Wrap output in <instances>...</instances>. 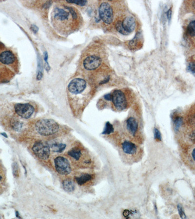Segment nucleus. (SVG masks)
<instances>
[{
	"instance_id": "f257e3e1",
	"label": "nucleus",
	"mask_w": 195,
	"mask_h": 219,
	"mask_svg": "<svg viewBox=\"0 0 195 219\" xmlns=\"http://www.w3.org/2000/svg\"><path fill=\"white\" fill-rule=\"evenodd\" d=\"M36 130L43 136H50L56 133L59 129V126L54 120L44 119L38 121L35 124Z\"/></svg>"
},
{
	"instance_id": "f03ea898",
	"label": "nucleus",
	"mask_w": 195,
	"mask_h": 219,
	"mask_svg": "<svg viewBox=\"0 0 195 219\" xmlns=\"http://www.w3.org/2000/svg\"><path fill=\"white\" fill-rule=\"evenodd\" d=\"M32 150L36 156L42 160H46L50 156V146L46 142L42 141L36 142L33 146Z\"/></svg>"
},
{
	"instance_id": "7ed1b4c3",
	"label": "nucleus",
	"mask_w": 195,
	"mask_h": 219,
	"mask_svg": "<svg viewBox=\"0 0 195 219\" xmlns=\"http://www.w3.org/2000/svg\"><path fill=\"white\" fill-rule=\"evenodd\" d=\"M99 15L101 19L106 24H110L113 21V11L107 2H102L99 8Z\"/></svg>"
},
{
	"instance_id": "20e7f679",
	"label": "nucleus",
	"mask_w": 195,
	"mask_h": 219,
	"mask_svg": "<svg viewBox=\"0 0 195 219\" xmlns=\"http://www.w3.org/2000/svg\"><path fill=\"white\" fill-rule=\"evenodd\" d=\"M112 101L115 107L118 110H123L127 105L125 94L120 90H116L112 94Z\"/></svg>"
},
{
	"instance_id": "39448f33",
	"label": "nucleus",
	"mask_w": 195,
	"mask_h": 219,
	"mask_svg": "<svg viewBox=\"0 0 195 219\" xmlns=\"http://www.w3.org/2000/svg\"><path fill=\"white\" fill-rule=\"evenodd\" d=\"M56 171L61 175H67L71 171L69 162L64 157L59 156L54 160Z\"/></svg>"
},
{
	"instance_id": "423d86ee",
	"label": "nucleus",
	"mask_w": 195,
	"mask_h": 219,
	"mask_svg": "<svg viewBox=\"0 0 195 219\" xmlns=\"http://www.w3.org/2000/svg\"><path fill=\"white\" fill-rule=\"evenodd\" d=\"M15 112L18 115L25 119H29L32 115L34 108L29 104H17L15 106Z\"/></svg>"
},
{
	"instance_id": "0eeeda50",
	"label": "nucleus",
	"mask_w": 195,
	"mask_h": 219,
	"mask_svg": "<svg viewBox=\"0 0 195 219\" xmlns=\"http://www.w3.org/2000/svg\"><path fill=\"white\" fill-rule=\"evenodd\" d=\"M87 86V82L83 79L75 78L71 81L69 85V89L71 93L80 94L83 92Z\"/></svg>"
},
{
	"instance_id": "6e6552de",
	"label": "nucleus",
	"mask_w": 195,
	"mask_h": 219,
	"mask_svg": "<svg viewBox=\"0 0 195 219\" xmlns=\"http://www.w3.org/2000/svg\"><path fill=\"white\" fill-rule=\"evenodd\" d=\"M102 63L100 58L96 56H90L84 59L83 65L84 68L88 70H93L97 68Z\"/></svg>"
},
{
	"instance_id": "1a4fd4ad",
	"label": "nucleus",
	"mask_w": 195,
	"mask_h": 219,
	"mask_svg": "<svg viewBox=\"0 0 195 219\" xmlns=\"http://www.w3.org/2000/svg\"><path fill=\"white\" fill-rule=\"evenodd\" d=\"M122 25L125 31L127 33L132 32L136 27V21L132 16H128L124 19Z\"/></svg>"
},
{
	"instance_id": "9d476101",
	"label": "nucleus",
	"mask_w": 195,
	"mask_h": 219,
	"mask_svg": "<svg viewBox=\"0 0 195 219\" xmlns=\"http://www.w3.org/2000/svg\"><path fill=\"white\" fill-rule=\"evenodd\" d=\"M15 57L10 51H6L2 53L0 55L1 62L4 64L9 65L15 61Z\"/></svg>"
},
{
	"instance_id": "9b49d317",
	"label": "nucleus",
	"mask_w": 195,
	"mask_h": 219,
	"mask_svg": "<svg viewBox=\"0 0 195 219\" xmlns=\"http://www.w3.org/2000/svg\"><path fill=\"white\" fill-rule=\"evenodd\" d=\"M53 16L56 20L64 22L69 19V14L64 9L56 8L54 10Z\"/></svg>"
},
{
	"instance_id": "f8f14e48",
	"label": "nucleus",
	"mask_w": 195,
	"mask_h": 219,
	"mask_svg": "<svg viewBox=\"0 0 195 219\" xmlns=\"http://www.w3.org/2000/svg\"><path fill=\"white\" fill-rule=\"evenodd\" d=\"M127 129L133 136H135L138 130V124L136 119L133 117L129 118L126 121Z\"/></svg>"
},
{
	"instance_id": "ddd939ff",
	"label": "nucleus",
	"mask_w": 195,
	"mask_h": 219,
	"mask_svg": "<svg viewBox=\"0 0 195 219\" xmlns=\"http://www.w3.org/2000/svg\"><path fill=\"white\" fill-rule=\"evenodd\" d=\"M122 148L123 151L126 154H133L137 151V147L134 143L129 141H126L122 144Z\"/></svg>"
},
{
	"instance_id": "4468645a",
	"label": "nucleus",
	"mask_w": 195,
	"mask_h": 219,
	"mask_svg": "<svg viewBox=\"0 0 195 219\" xmlns=\"http://www.w3.org/2000/svg\"><path fill=\"white\" fill-rule=\"evenodd\" d=\"M63 188L67 192H72L75 190V184L73 181L67 179L64 180L63 183Z\"/></svg>"
},
{
	"instance_id": "2eb2a0df",
	"label": "nucleus",
	"mask_w": 195,
	"mask_h": 219,
	"mask_svg": "<svg viewBox=\"0 0 195 219\" xmlns=\"http://www.w3.org/2000/svg\"><path fill=\"white\" fill-rule=\"evenodd\" d=\"M91 178H92V177L90 175L85 174V175H82L80 177H76V180L78 184L82 185V184H84L88 182V181L91 180Z\"/></svg>"
},
{
	"instance_id": "dca6fc26",
	"label": "nucleus",
	"mask_w": 195,
	"mask_h": 219,
	"mask_svg": "<svg viewBox=\"0 0 195 219\" xmlns=\"http://www.w3.org/2000/svg\"><path fill=\"white\" fill-rule=\"evenodd\" d=\"M187 33L192 37L195 36V20L192 21L187 27Z\"/></svg>"
},
{
	"instance_id": "f3484780",
	"label": "nucleus",
	"mask_w": 195,
	"mask_h": 219,
	"mask_svg": "<svg viewBox=\"0 0 195 219\" xmlns=\"http://www.w3.org/2000/svg\"><path fill=\"white\" fill-rule=\"evenodd\" d=\"M69 154L74 159L78 160L81 157V151L78 149H73L69 151Z\"/></svg>"
},
{
	"instance_id": "a211bd4d",
	"label": "nucleus",
	"mask_w": 195,
	"mask_h": 219,
	"mask_svg": "<svg viewBox=\"0 0 195 219\" xmlns=\"http://www.w3.org/2000/svg\"><path fill=\"white\" fill-rule=\"evenodd\" d=\"M52 149L55 152H61L65 149L66 145L64 144H54L51 146Z\"/></svg>"
},
{
	"instance_id": "6ab92c4d",
	"label": "nucleus",
	"mask_w": 195,
	"mask_h": 219,
	"mask_svg": "<svg viewBox=\"0 0 195 219\" xmlns=\"http://www.w3.org/2000/svg\"><path fill=\"white\" fill-rule=\"evenodd\" d=\"M114 132V128L112 124L109 122H107L104 128V131L102 133L103 134H109Z\"/></svg>"
},
{
	"instance_id": "aec40b11",
	"label": "nucleus",
	"mask_w": 195,
	"mask_h": 219,
	"mask_svg": "<svg viewBox=\"0 0 195 219\" xmlns=\"http://www.w3.org/2000/svg\"><path fill=\"white\" fill-rule=\"evenodd\" d=\"M183 123V119L181 117H177L174 121V129L176 131L179 130Z\"/></svg>"
},
{
	"instance_id": "412c9836",
	"label": "nucleus",
	"mask_w": 195,
	"mask_h": 219,
	"mask_svg": "<svg viewBox=\"0 0 195 219\" xmlns=\"http://www.w3.org/2000/svg\"><path fill=\"white\" fill-rule=\"evenodd\" d=\"M116 28L117 29L119 32L121 33L123 35H128V34L125 31V29L123 28L122 26V22L121 21H118L116 25Z\"/></svg>"
},
{
	"instance_id": "4be33fe9",
	"label": "nucleus",
	"mask_w": 195,
	"mask_h": 219,
	"mask_svg": "<svg viewBox=\"0 0 195 219\" xmlns=\"http://www.w3.org/2000/svg\"><path fill=\"white\" fill-rule=\"evenodd\" d=\"M154 138L155 139L159 141H162V134L159 130L155 128L154 130Z\"/></svg>"
},
{
	"instance_id": "5701e85b",
	"label": "nucleus",
	"mask_w": 195,
	"mask_h": 219,
	"mask_svg": "<svg viewBox=\"0 0 195 219\" xmlns=\"http://www.w3.org/2000/svg\"><path fill=\"white\" fill-rule=\"evenodd\" d=\"M12 171L13 175L14 177L19 176V168H18V165L16 163H13L12 165Z\"/></svg>"
},
{
	"instance_id": "b1692460",
	"label": "nucleus",
	"mask_w": 195,
	"mask_h": 219,
	"mask_svg": "<svg viewBox=\"0 0 195 219\" xmlns=\"http://www.w3.org/2000/svg\"><path fill=\"white\" fill-rule=\"evenodd\" d=\"M67 2L69 3H76L77 5L81 6H85L87 3V1H74V0H70V1H67Z\"/></svg>"
},
{
	"instance_id": "393cba45",
	"label": "nucleus",
	"mask_w": 195,
	"mask_h": 219,
	"mask_svg": "<svg viewBox=\"0 0 195 219\" xmlns=\"http://www.w3.org/2000/svg\"><path fill=\"white\" fill-rule=\"evenodd\" d=\"M178 213H179V216H180L181 218L182 219H185L186 218V216L182 206H180V205H178Z\"/></svg>"
},
{
	"instance_id": "a878e982",
	"label": "nucleus",
	"mask_w": 195,
	"mask_h": 219,
	"mask_svg": "<svg viewBox=\"0 0 195 219\" xmlns=\"http://www.w3.org/2000/svg\"><path fill=\"white\" fill-rule=\"evenodd\" d=\"M187 69L192 74H195V62H192L189 64Z\"/></svg>"
},
{
	"instance_id": "bb28decb",
	"label": "nucleus",
	"mask_w": 195,
	"mask_h": 219,
	"mask_svg": "<svg viewBox=\"0 0 195 219\" xmlns=\"http://www.w3.org/2000/svg\"><path fill=\"white\" fill-rule=\"evenodd\" d=\"M66 8H67V9L70 11V12L71 14L73 20H76L78 18L77 14L76 12H75V11H74V9L71 7H66Z\"/></svg>"
},
{
	"instance_id": "cd10ccee",
	"label": "nucleus",
	"mask_w": 195,
	"mask_h": 219,
	"mask_svg": "<svg viewBox=\"0 0 195 219\" xmlns=\"http://www.w3.org/2000/svg\"><path fill=\"white\" fill-rule=\"evenodd\" d=\"M31 29L34 33H36L38 31L39 28L38 27H37V26L33 25L31 26Z\"/></svg>"
},
{
	"instance_id": "c85d7f7f",
	"label": "nucleus",
	"mask_w": 195,
	"mask_h": 219,
	"mask_svg": "<svg viewBox=\"0 0 195 219\" xmlns=\"http://www.w3.org/2000/svg\"><path fill=\"white\" fill-rule=\"evenodd\" d=\"M104 99L107 100L112 101V94H107L104 96Z\"/></svg>"
},
{
	"instance_id": "c756f323",
	"label": "nucleus",
	"mask_w": 195,
	"mask_h": 219,
	"mask_svg": "<svg viewBox=\"0 0 195 219\" xmlns=\"http://www.w3.org/2000/svg\"><path fill=\"white\" fill-rule=\"evenodd\" d=\"M167 18H168V21H170L171 19V16H172L171 8H170V9L169 10H168V11H167Z\"/></svg>"
},
{
	"instance_id": "7c9ffc66",
	"label": "nucleus",
	"mask_w": 195,
	"mask_h": 219,
	"mask_svg": "<svg viewBox=\"0 0 195 219\" xmlns=\"http://www.w3.org/2000/svg\"><path fill=\"white\" fill-rule=\"evenodd\" d=\"M190 137L192 141H195V131H193L191 134Z\"/></svg>"
},
{
	"instance_id": "2f4dec72",
	"label": "nucleus",
	"mask_w": 195,
	"mask_h": 219,
	"mask_svg": "<svg viewBox=\"0 0 195 219\" xmlns=\"http://www.w3.org/2000/svg\"><path fill=\"white\" fill-rule=\"evenodd\" d=\"M42 77H43V74H42L41 72H39L38 74V76H37V80H40L42 78Z\"/></svg>"
},
{
	"instance_id": "473e14b6",
	"label": "nucleus",
	"mask_w": 195,
	"mask_h": 219,
	"mask_svg": "<svg viewBox=\"0 0 195 219\" xmlns=\"http://www.w3.org/2000/svg\"><path fill=\"white\" fill-rule=\"evenodd\" d=\"M190 121L193 125L195 126V115L191 118Z\"/></svg>"
},
{
	"instance_id": "72a5a7b5",
	"label": "nucleus",
	"mask_w": 195,
	"mask_h": 219,
	"mask_svg": "<svg viewBox=\"0 0 195 219\" xmlns=\"http://www.w3.org/2000/svg\"><path fill=\"white\" fill-rule=\"evenodd\" d=\"M192 157H193V159H194V161H195V148L193 150V152L192 153Z\"/></svg>"
},
{
	"instance_id": "f704fd0d",
	"label": "nucleus",
	"mask_w": 195,
	"mask_h": 219,
	"mask_svg": "<svg viewBox=\"0 0 195 219\" xmlns=\"http://www.w3.org/2000/svg\"><path fill=\"white\" fill-rule=\"evenodd\" d=\"M193 7H194V8H195V1L193 2Z\"/></svg>"
}]
</instances>
